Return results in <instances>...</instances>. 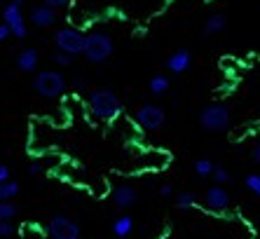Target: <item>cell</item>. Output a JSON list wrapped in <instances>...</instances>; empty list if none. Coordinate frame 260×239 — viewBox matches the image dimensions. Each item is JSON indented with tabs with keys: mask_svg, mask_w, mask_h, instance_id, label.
<instances>
[{
	"mask_svg": "<svg viewBox=\"0 0 260 239\" xmlns=\"http://www.w3.org/2000/svg\"><path fill=\"white\" fill-rule=\"evenodd\" d=\"M87 108H89L91 117L99 120V122H106V125L115 122L124 110L122 101L113 89H91L87 96Z\"/></svg>",
	"mask_w": 260,
	"mask_h": 239,
	"instance_id": "obj_1",
	"label": "cell"
},
{
	"mask_svg": "<svg viewBox=\"0 0 260 239\" xmlns=\"http://www.w3.org/2000/svg\"><path fill=\"white\" fill-rule=\"evenodd\" d=\"M68 82L63 78V73L56 71V68H45V71H38L36 78H33V89L40 99H59L63 92H66Z\"/></svg>",
	"mask_w": 260,
	"mask_h": 239,
	"instance_id": "obj_2",
	"label": "cell"
},
{
	"mask_svg": "<svg viewBox=\"0 0 260 239\" xmlns=\"http://www.w3.org/2000/svg\"><path fill=\"white\" fill-rule=\"evenodd\" d=\"M115 52V42L106 31H94L87 33V47H85V56L89 64H106Z\"/></svg>",
	"mask_w": 260,
	"mask_h": 239,
	"instance_id": "obj_3",
	"label": "cell"
},
{
	"mask_svg": "<svg viewBox=\"0 0 260 239\" xmlns=\"http://www.w3.org/2000/svg\"><path fill=\"white\" fill-rule=\"evenodd\" d=\"M54 45L59 52L80 56V54H85L87 47V33H82L80 28H73V26H63L54 33Z\"/></svg>",
	"mask_w": 260,
	"mask_h": 239,
	"instance_id": "obj_4",
	"label": "cell"
},
{
	"mask_svg": "<svg viewBox=\"0 0 260 239\" xmlns=\"http://www.w3.org/2000/svg\"><path fill=\"white\" fill-rule=\"evenodd\" d=\"M230 108L225 103H209L206 108H202L200 113V125L206 132H225L230 127Z\"/></svg>",
	"mask_w": 260,
	"mask_h": 239,
	"instance_id": "obj_5",
	"label": "cell"
},
{
	"mask_svg": "<svg viewBox=\"0 0 260 239\" xmlns=\"http://www.w3.org/2000/svg\"><path fill=\"white\" fill-rule=\"evenodd\" d=\"M134 122L143 132H159L167 122V113L164 108L155 106V103H143V106L134 113Z\"/></svg>",
	"mask_w": 260,
	"mask_h": 239,
	"instance_id": "obj_6",
	"label": "cell"
},
{
	"mask_svg": "<svg viewBox=\"0 0 260 239\" xmlns=\"http://www.w3.org/2000/svg\"><path fill=\"white\" fill-rule=\"evenodd\" d=\"M45 234L49 239H80L82 232H80V225L68 216H54L49 218L47 227H45Z\"/></svg>",
	"mask_w": 260,
	"mask_h": 239,
	"instance_id": "obj_7",
	"label": "cell"
},
{
	"mask_svg": "<svg viewBox=\"0 0 260 239\" xmlns=\"http://www.w3.org/2000/svg\"><path fill=\"white\" fill-rule=\"evenodd\" d=\"M3 21L7 24L12 38L24 40V38L28 36V24H26L24 12H21V5H17V3H7V5L3 7Z\"/></svg>",
	"mask_w": 260,
	"mask_h": 239,
	"instance_id": "obj_8",
	"label": "cell"
},
{
	"mask_svg": "<svg viewBox=\"0 0 260 239\" xmlns=\"http://www.w3.org/2000/svg\"><path fill=\"white\" fill-rule=\"evenodd\" d=\"M164 66L174 75H181V73L190 71V66H192V54H190V49H176V52H171L167 56Z\"/></svg>",
	"mask_w": 260,
	"mask_h": 239,
	"instance_id": "obj_9",
	"label": "cell"
},
{
	"mask_svg": "<svg viewBox=\"0 0 260 239\" xmlns=\"http://www.w3.org/2000/svg\"><path fill=\"white\" fill-rule=\"evenodd\" d=\"M113 202L117 209H132L134 204L139 202V190L129 183H120L113 188Z\"/></svg>",
	"mask_w": 260,
	"mask_h": 239,
	"instance_id": "obj_10",
	"label": "cell"
},
{
	"mask_svg": "<svg viewBox=\"0 0 260 239\" xmlns=\"http://www.w3.org/2000/svg\"><path fill=\"white\" fill-rule=\"evenodd\" d=\"M204 204L211 211H225L230 206V192L223 186H211L204 192Z\"/></svg>",
	"mask_w": 260,
	"mask_h": 239,
	"instance_id": "obj_11",
	"label": "cell"
},
{
	"mask_svg": "<svg viewBox=\"0 0 260 239\" xmlns=\"http://www.w3.org/2000/svg\"><path fill=\"white\" fill-rule=\"evenodd\" d=\"M30 24L38 26V28H52L56 24V10L40 3V5H36L30 10Z\"/></svg>",
	"mask_w": 260,
	"mask_h": 239,
	"instance_id": "obj_12",
	"label": "cell"
},
{
	"mask_svg": "<svg viewBox=\"0 0 260 239\" xmlns=\"http://www.w3.org/2000/svg\"><path fill=\"white\" fill-rule=\"evenodd\" d=\"M14 64H17V71L19 73H26V75H30V73L38 71V64H40V52H38L36 47H24L21 52L17 54Z\"/></svg>",
	"mask_w": 260,
	"mask_h": 239,
	"instance_id": "obj_13",
	"label": "cell"
},
{
	"mask_svg": "<svg viewBox=\"0 0 260 239\" xmlns=\"http://www.w3.org/2000/svg\"><path fill=\"white\" fill-rule=\"evenodd\" d=\"M110 230H113V234H115V237H120V239L129 237V234L134 232V218H132V216H127V214L117 216L115 221H113V225H110Z\"/></svg>",
	"mask_w": 260,
	"mask_h": 239,
	"instance_id": "obj_14",
	"label": "cell"
},
{
	"mask_svg": "<svg viewBox=\"0 0 260 239\" xmlns=\"http://www.w3.org/2000/svg\"><path fill=\"white\" fill-rule=\"evenodd\" d=\"M225 26H228V17H225V14H211V17L204 21L202 36H218V33L225 31Z\"/></svg>",
	"mask_w": 260,
	"mask_h": 239,
	"instance_id": "obj_15",
	"label": "cell"
},
{
	"mask_svg": "<svg viewBox=\"0 0 260 239\" xmlns=\"http://www.w3.org/2000/svg\"><path fill=\"white\" fill-rule=\"evenodd\" d=\"M169 87H171L169 78L162 75V73H159V75H152L150 82H148V89H150L152 96H164L167 92H169Z\"/></svg>",
	"mask_w": 260,
	"mask_h": 239,
	"instance_id": "obj_16",
	"label": "cell"
},
{
	"mask_svg": "<svg viewBox=\"0 0 260 239\" xmlns=\"http://www.w3.org/2000/svg\"><path fill=\"white\" fill-rule=\"evenodd\" d=\"M192 169H194V173H197L200 178H206V176H213V171H216V164H213L211 160H206V157H200V160H194Z\"/></svg>",
	"mask_w": 260,
	"mask_h": 239,
	"instance_id": "obj_17",
	"label": "cell"
},
{
	"mask_svg": "<svg viewBox=\"0 0 260 239\" xmlns=\"http://www.w3.org/2000/svg\"><path fill=\"white\" fill-rule=\"evenodd\" d=\"M17 195H19V183H17V181L0 183V202H12Z\"/></svg>",
	"mask_w": 260,
	"mask_h": 239,
	"instance_id": "obj_18",
	"label": "cell"
},
{
	"mask_svg": "<svg viewBox=\"0 0 260 239\" xmlns=\"http://www.w3.org/2000/svg\"><path fill=\"white\" fill-rule=\"evenodd\" d=\"M194 204H197V197H194L192 192H178V195H176V206H178V209H183V211H188V209H192Z\"/></svg>",
	"mask_w": 260,
	"mask_h": 239,
	"instance_id": "obj_19",
	"label": "cell"
},
{
	"mask_svg": "<svg viewBox=\"0 0 260 239\" xmlns=\"http://www.w3.org/2000/svg\"><path fill=\"white\" fill-rule=\"evenodd\" d=\"M19 214V206L14 202H0V221H12Z\"/></svg>",
	"mask_w": 260,
	"mask_h": 239,
	"instance_id": "obj_20",
	"label": "cell"
},
{
	"mask_svg": "<svg viewBox=\"0 0 260 239\" xmlns=\"http://www.w3.org/2000/svg\"><path fill=\"white\" fill-rule=\"evenodd\" d=\"M244 186H246V190L251 192V195H255V197H260V173H248L246 178H244Z\"/></svg>",
	"mask_w": 260,
	"mask_h": 239,
	"instance_id": "obj_21",
	"label": "cell"
},
{
	"mask_svg": "<svg viewBox=\"0 0 260 239\" xmlns=\"http://www.w3.org/2000/svg\"><path fill=\"white\" fill-rule=\"evenodd\" d=\"M52 61H54V66H59V68H68V66H73V56H71V54L59 52V49H56V52L52 54Z\"/></svg>",
	"mask_w": 260,
	"mask_h": 239,
	"instance_id": "obj_22",
	"label": "cell"
},
{
	"mask_svg": "<svg viewBox=\"0 0 260 239\" xmlns=\"http://www.w3.org/2000/svg\"><path fill=\"white\" fill-rule=\"evenodd\" d=\"M213 181H216V186H225V183H230L232 181V176L225 167H216V171H213Z\"/></svg>",
	"mask_w": 260,
	"mask_h": 239,
	"instance_id": "obj_23",
	"label": "cell"
},
{
	"mask_svg": "<svg viewBox=\"0 0 260 239\" xmlns=\"http://www.w3.org/2000/svg\"><path fill=\"white\" fill-rule=\"evenodd\" d=\"M12 237H14L12 221H0V239H12Z\"/></svg>",
	"mask_w": 260,
	"mask_h": 239,
	"instance_id": "obj_24",
	"label": "cell"
},
{
	"mask_svg": "<svg viewBox=\"0 0 260 239\" xmlns=\"http://www.w3.org/2000/svg\"><path fill=\"white\" fill-rule=\"evenodd\" d=\"M24 239H45V234L36 225H24Z\"/></svg>",
	"mask_w": 260,
	"mask_h": 239,
	"instance_id": "obj_25",
	"label": "cell"
},
{
	"mask_svg": "<svg viewBox=\"0 0 260 239\" xmlns=\"http://www.w3.org/2000/svg\"><path fill=\"white\" fill-rule=\"evenodd\" d=\"M26 173H28V176H40V173H43V164H40V162H30L28 167H26Z\"/></svg>",
	"mask_w": 260,
	"mask_h": 239,
	"instance_id": "obj_26",
	"label": "cell"
},
{
	"mask_svg": "<svg viewBox=\"0 0 260 239\" xmlns=\"http://www.w3.org/2000/svg\"><path fill=\"white\" fill-rule=\"evenodd\" d=\"M7 181H12V169L7 164H0V183H7Z\"/></svg>",
	"mask_w": 260,
	"mask_h": 239,
	"instance_id": "obj_27",
	"label": "cell"
},
{
	"mask_svg": "<svg viewBox=\"0 0 260 239\" xmlns=\"http://www.w3.org/2000/svg\"><path fill=\"white\" fill-rule=\"evenodd\" d=\"M43 3L49 7H54V10H61V7H66L71 0H43Z\"/></svg>",
	"mask_w": 260,
	"mask_h": 239,
	"instance_id": "obj_28",
	"label": "cell"
},
{
	"mask_svg": "<svg viewBox=\"0 0 260 239\" xmlns=\"http://www.w3.org/2000/svg\"><path fill=\"white\" fill-rule=\"evenodd\" d=\"M71 87H73V89H75V92H85V89H87V82H85V80H82V78H75V80H73V84H71Z\"/></svg>",
	"mask_w": 260,
	"mask_h": 239,
	"instance_id": "obj_29",
	"label": "cell"
},
{
	"mask_svg": "<svg viewBox=\"0 0 260 239\" xmlns=\"http://www.w3.org/2000/svg\"><path fill=\"white\" fill-rule=\"evenodd\" d=\"M159 195H162V197H171V195H174V186H171V183L159 186Z\"/></svg>",
	"mask_w": 260,
	"mask_h": 239,
	"instance_id": "obj_30",
	"label": "cell"
},
{
	"mask_svg": "<svg viewBox=\"0 0 260 239\" xmlns=\"http://www.w3.org/2000/svg\"><path fill=\"white\" fill-rule=\"evenodd\" d=\"M10 36H12V33H10V28H7V24H5V21H0V42H5Z\"/></svg>",
	"mask_w": 260,
	"mask_h": 239,
	"instance_id": "obj_31",
	"label": "cell"
},
{
	"mask_svg": "<svg viewBox=\"0 0 260 239\" xmlns=\"http://www.w3.org/2000/svg\"><path fill=\"white\" fill-rule=\"evenodd\" d=\"M253 160H255V162H258V164H260V141H258V143L253 145Z\"/></svg>",
	"mask_w": 260,
	"mask_h": 239,
	"instance_id": "obj_32",
	"label": "cell"
},
{
	"mask_svg": "<svg viewBox=\"0 0 260 239\" xmlns=\"http://www.w3.org/2000/svg\"><path fill=\"white\" fill-rule=\"evenodd\" d=\"M12 3H17V5H21V3H24V0H12Z\"/></svg>",
	"mask_w": 260,
	"mask_h": 239,
	"instance_id": "obj_33",
	"label": "cell"
},
{
	"mask_svg": "<svg viewBox=\"0 0 260 239\" xmlns=\"http://www.w3.org/2000/svg\"><path fill=\"white\" fill-rule=\"evenodd\" d=\"M0 12H3V7H0Z\"/></svg>",
	"mask_w": 260,
	"mask_h": 239,
	"instance_id": "obj_34",
	"label": "cell"
},
{
	"mask_svg": "<svg viewBox=\"0 0 260 239\" xmlns=\"http://www.w3.org/2000/svg\"><path fill=\"white\" fill-rule=\"evenodd\" d=\"M12 239H14V237H12Z\"/></svg>",
	"mask_w": 260,
	"mask_h": 239,
	"instance_id": "obj_35",
	"label": "cell"
}]
</instances>
